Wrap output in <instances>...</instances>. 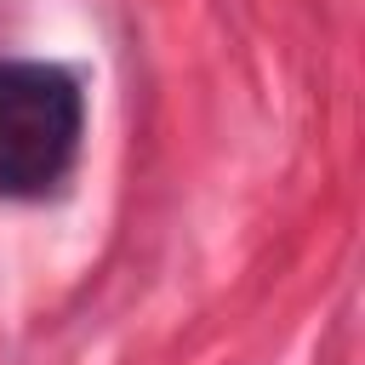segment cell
Returning <instances> with one entry per match:
<instances>
[{
  "label": "cell",
  "instance_id": "obj_1",
  "mask_svg": "<svg viewBox=\"0 0 365 365\" xmlns=\"http://www.w3.org/2000/svg\"><path fill=\"white\" fill-rule=\"evenodd\" d=\"M86 131V103L57 63H0V200L51 194Z\"/></svg>",
  "mask_w": 365,
  "mask_h": 365
}]
</instances>
